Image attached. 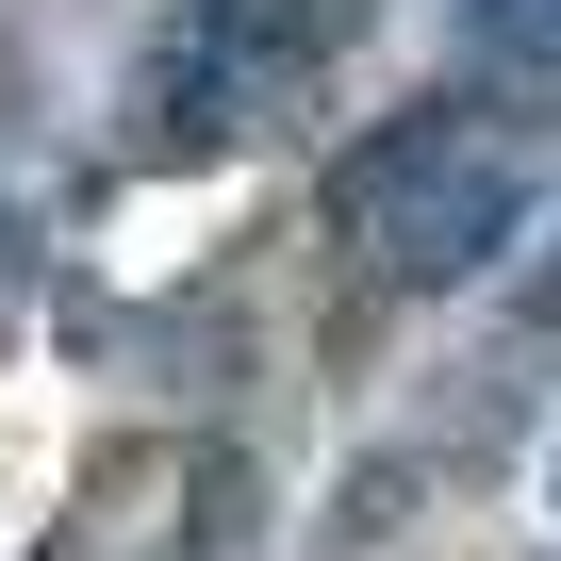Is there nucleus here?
<instances>
[{
    "label": "nucleus",
    "mask_w": 561,
    "mask_h": 561,
    "mask_svg": "<svg viewBox=\"0 0 561 561\" xmlns=\"http://www.w3.org/2000/svg\"><path fill=\"white\" fill-rule=\"evenodd\" d=\"M347 248L397 280V298H446V280H495V248H528L545 215V165H528V116L512 100H413L347 149L331 182Z\"/></svg>",
    "instance_id": "nucleus-1"
},
{
    "label": "nucleus",
    "mask_w": 561,
    "mask_h": 561,
    "mask_svg": "<svg viewBox=\"0 0 561 561\" xmlns=\"http://www.w3.org/2000/svg\"><path fill=\"white\" fill-rule=\"evenodd\" d=\"M347 34H364V0H165V34L133 67V149H165V165L248 149Z\"/></svg>",
    "instance_id": "nucleus-2"
},
{
    "label": "nucleus",
    "mask_w": 561,
    "mask_h": 561,
    "mask_svg": "<svg viewBox=\"0 0 561 561\" xmlns=\"http://www.w3.org/2000/svg\"><path fill=\"white\" fill-rule=\"evenodd\" d=\"M545 298H561V280H545Z\"/></svg>",
    "instance_id": "nucleus-3"
}]
</instances>
